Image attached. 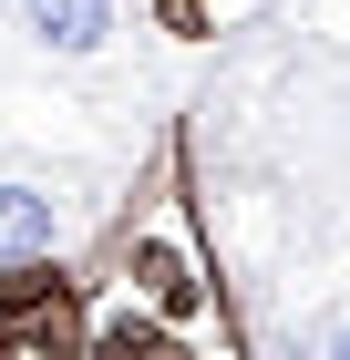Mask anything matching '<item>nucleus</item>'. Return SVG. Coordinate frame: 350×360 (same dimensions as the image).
Segmentation results:
<instances>
[{
	"mask_svg": "<svg viewBox=\"0 0 350 360\" xmlns=\"http://www.w3.org/2000/svg\"><path fill=\"white\" fill-rule=\"evenodd\" d=\"M62 319H93V278L62 268V257H21V268H0V350H31L42 330Z\"/></svg>",
	"mask_w": 350,
	"mask_h": 360,
	"instance_id": "nucleus-1",
	"label": "nucleus"
},
{
	"mask_svg": "<svg viewBox=\"0 0 350 360\" xmlns=\"http://www.w3.org/2000/svg\"><path fill=\"white\" fill-rule=\"evenodd\" d=\"M11 31H31L52 62H104L124 41V0H11Z\"/></svg>",
	"mask_w": 350,
	"mask_h": 360,
	"instance_id": "nucleus-2",
	"label": "nucleus"
},
{
	"mask_svg": "<svg viewBox=\"0 0 350 360\" xmlns=\"http://www.w3.org/2000/svg\"><path fill=\"white\" fill-rule=\"evenodd\" d=\"M62 226H73V206H62L42 175H0V268L62 257Z\"/></svg>",
	"mask_w": 350,
	"mask_h": 360,
	"instance_id": "nucleus-3",
	"label": "nucleus"
},
{
	"mask_svg": "<svg viewBox=\"0 0 350 360\" xmlns=\"http://www.w3.org/2000/svg\"><path fill=\"white\" fill-rule=\"evenodd\" d=\"M135 299L155 309V319H175V330H186L196 309H206V278H196V248H175V237H135Z\"/></svg>",
	"mask_w": 350,
	"mask_h": 360,
	"instance_id": "nucleus-4",
	"label": "nucleus"
},
{
	"mask_svg": "<svg viewBox=\"0 0 350 360\" xmlns=\"http://www.w3.org/2000/svg\"><path fill=\"white\" fill-rule=\"evenodd\" d=\"M93 360H196V340L155 309H113V319H93Z\"/></svg>",
	"mask_w": 350,
	"mask_h": 360,
	"instance_id": "nucleus-5",
	"label": "nucleus"
},
{
	"mask_svg": "<svg viewBox=\"0 0 350 360\" xmlns=\"http://www.w3.org/2000/svg\"><path fill=\"white\" fill-rule=\"evenodd\" d=\"M155 21L175 31V41H206V31H216V21H206V0H155Z\"/></svg>",
	"mask_w": 350,
	"mask_h": 360,
	"instance_id": "nucleus-6",
	"label": "nucleus"
},
{
	"mask_svg": "<svg viewBox=\"0 0 350 360\" xmlns=\"http://www.w3.org/2000/svg\"><path fill=\"white\" fill-rule=\"evenodd\" d=\"M0 360H11V350H0Z\"/></svg>",
	"mask_w": 350,
	"mask_h": 360,
	"instance_id": "nucleus-7",
	"label": "nucleus"
}]
</instances>
